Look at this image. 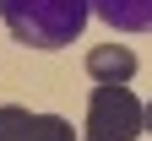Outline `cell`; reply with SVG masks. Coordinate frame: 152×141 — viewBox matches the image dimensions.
<instances>
[{"label":"cell","instance_id":"2","mask_svg":"<svg viewBox=\"0 0 152 141\" xmlns=\"http://www.w3.org/2000/svg\"><path fill=\"white\" fill-rule=\"evenodd\" d=\"M141 136V103L130 87H92L87 98V136L82 141H136Z\"/></svg>","mask_w":152,"mask_h":141},{"label":"cell","instance_id":"1","mask_svg":"<svg viewBox=\"0 0 152 141\" xmlns=\"http://www.w3.org/2000/svg\"><path fill=\"white\" fill-rule=\"evenodd\" d=\"M0 16L16 44L27 49H65L87 27V0H0Z\"/></svg>","mask_w":152,"mask_h":141},{"label":"cell","instance_id":"3","mask_svg":"<svg viewBox=\"0 0 152 141\" xmlns=\"http://www.w3.org/2000/svg\"><path fill=\"white\" fill-rule=\"evenodd\" d=\"M0 141H76V130L60 114H33L22 103H6L0 109Z\"/></svg>","mask_w":152,"mask_h":141},{"label":"cell","instance_id":"5","mask_svg":"<svg viewBox=\"0 0 152 141\" xmlns=\"http://www.w3.org/2000/svg\"><path fill=\"white\" fill-rule=\"evenodd\" d=\"M87 11L114 33H152V0H87Z\"/></svg>","mask_w":152,"mask_h":141},{"label":"cell","instance_id":"6","mask_svg":"<svg viewBox=\"0 0 152 141\" xmlns=\"http://www.w3.org/2000/svg\"><path fill=\"white\" fill-rule=\"evenodd\" d=\"M141 136H152V103L141 109Z\"/></svg>","mask_w":152,"mask_h":141},{"label":"cell","instance_id":"4","mask_svg":"<svg viewBox=\"0 0 152 141\" xmlns=\"http://www.w3.org/2000/svg\"><path fill=\"white\" fill-rule=\"evenodd\" d=\"M87 76L98 87H125L136 76V54L125 44H98V49H87Z\"/></svg>","mask_w":152,"mask_h":141}]
</instances>
